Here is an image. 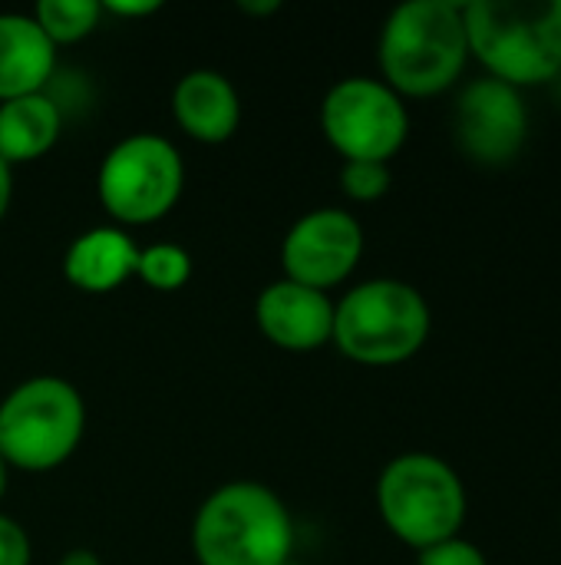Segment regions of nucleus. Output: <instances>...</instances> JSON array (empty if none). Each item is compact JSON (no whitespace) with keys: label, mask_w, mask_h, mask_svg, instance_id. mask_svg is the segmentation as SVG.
<instances>
[{"label":"nucleus","mask_w":561,"mask_h":565,"mask_svg":"<svg viewBox=\"0 0 561 565\" xmlns=\"http://www.w3.org/2000/svg\"><path fill=\"white\" fill-rule=\"evenodd\" d=\"M63 132V113L46 93L0 103V159L13 169L46 156Z\"/></svg>","instance_id":"2eb2a0df"},{"label":"nucleus","mask_w":561,"mask_h":565,"mask_svg":"<svg viewBox=\"0 0 561 565\" xmlns=\"http://www.w3.org/2000/svg\"><path fill=\"white\" fill-rule=\"evenodd\" d=\"M321 129L344 162H390L410 136V113L384 79L347 76L324 93Z\"/></svg>","instance_id":"6e6552de"},{"label":"nucleus","mask_w":561,"mask_h":565,"mask_svg":"<svg viewBox=\"0 0 561 565\" xmlns=\"http://www.w3.org/2000/svg\"><path fill=\"white\" fill-rule=\"evenodd\" d=\"M30 17L40 23V30L46 33V40L53 46H66V43L86 40L99 26L103 3H96V0H40Z\"/></svg>","instance_id":"dca6fc26"},{"label":"nucleus","mask_w":561,"mask_h":565,"mask_svg":"<svg viewBox=\"0 0 561 565\" xmlns=\"http://www.w3.org/2000/svg\"><path fill=\"white\" fill-rule=\"evenodd\" d=\"M136 278L155 291H179L192 278V255L182 245L159 242L149 248H139Z\"/></svg>","instance_id":"f3484780"},{"label":"nucleus","mask_w":561,"mask_h":565,"mask_svg":"<svg viewBox=\"0 0 561 565\" xmlns=\"http://www.w3.org/2000/svg\"><path fill=\"white\" fill-rule=\"evenodd\" d=\"M380 79L400 96H440L466 70L470 40L463 0H407L380 30Z\"/></svg>","instance_id":"f257e3e1"},{"label":"nucleus","mask_w":561,"mask_h":565,"mask_svg":"<svg viewBox=\"0 0 561 565\" xmlns=\"http://www.w3.org/2000/svg\"><path fill=\"white\" fill-rule=\"evenodd\" d=\"M258 331L281 351L308 354L334 338V301L327 291H314L298 281H271L255 301Z\"/></svg>","instance_id":"9b49d317"},{"label":"nucleus","mask_w":561,"mask_h":565,"mask_svg":"<svg viewBox=\"0 0 561 565\" xmlns=\"http://www.w3.org/2000/svg\"><path fill=\"white\" fill-rule=\"evenodd\" d=\"M56 70V46L30 13H0V103L43 93Z\"/></svg>","instance_id":"4468645a"},{"label":"nucleus","mask_w":561,"mask_h":565,"mask_svg":"<svg viewBox=\"0 0 561 565\" xmlns=\"http://www.w3.org/2000/svg\"><path fill=\"white\" fill-rule=\"evenodd\" d=\"M172 116L185 136L205 146L228 142L241 122V96L218 70H192L172 89Z\"/></svg>","instance_id":"f8f14e48"},{"label":"nucleus","mask_w":561,"mask_h":565,"mask_svg":"<svg viewBox=\"0 0 561 565\" xmlns=\"http://www.w3.org/2000/svg\"><path fill=\"white\" fill-rule=\"evenodd\" d=\"M364 255V228L347 209H314L301 215L281 242V271L288 281L314 291L337 288L354 275Z\"/></svg>","instance_id":"1a4fd4ad"},{"label":"nucleus","mask_w":561,"mask_h":565,"mask_svg":"<svg viewBox=\"0 0 561 565\" xmlns=\"http://www.w3.org/2000/svg\"><path fill=\"white\" fill-rule=\"evenodd\" d=\"M281 565H301L298 559H288V563H281Z\"/></svg>","instance_id":"a878e982"},{"label":"nucleus","mask_w":561,"mask_h":565,"mask_svg":"<svg viewBox=\"0 0 561 565\" xmlns=\"http://www.w3.org/2000/svg\"><path fill=\"white\" fill-rule=\"evenodd\" d=\"M417 565H489V559L476 543H470L463 536H453V540H443L436 546L420 550Z\"/></svg>","instance_id":"6ab92c4d"},{"label":"nucleus","mask_w":561,"mask_h":565,"mask_svg":"<svg viewBox=\"0 0 561 565\" xmlns=\"http://www.w3.org/2000/svg\"><path fill=\"white\" fill-rule=\"evenodd\" d=\"M393 172L390 162H344L341 166V189L354 202H377L390 192Z\"/></svg>","instance_id":"a211bd4d"},{"label":"nucleus","mask_w":561,"mask_h":565,"mask_svg":"<svg viewBox=\"0 0 561 565\" xmlns=\"http://www.w3.org/2000/svg\"><path fill=\"white\" fill-rule=\"evenodd\" d=\"M86 434L83 394L63 377H30L0 404V457L7 467L46 473L63 467Z\"/></svg>","instance_id":"423d86ee"},{"label":"nucleus","mask_w":561,"mask_h":565,"mask_svg":"<svg viewBox=\"0 0 561 565\" xmlns=\"http://www.w3.org/2000/svg\"><path fill=\"white\" fill-rule=\"evenodd\" d=\"M427 298L400 278H374L350 288L334 305V344L344 358L367 367L403 364L430 338Z\"/></svg>","instance_id":"20e7f679"},{"label":"nucleus","mask_w":561,"mask_h":565,"mask_svg":"<svg viewBox=\"0 0 561 565\" xmlns=\"http://www.w3.org/2000/svg\"><path fill=\"white\" fill-rule=\"evenodd\" d=\"M33 559V546L26 530L0 513V565H30Z\"/></svg>","instance_id":"aec40b11"},{"label":"nucleus","mask_w":561,"mask_h":565,"mask_svg":"<svg viewBox=\"0 0 561 565\" xmlns=\"http://www.w3.org/2000/svg\"><path fill=\"white\" fill-rule=\"evenodd\" d=\"M384 526L410 550H427L460 536L466 523V487L460 473L433 454H400L377 480Z\"/></svg>","instance_id":"39448f33"},{"label":"nucleus","mask_w":561,"mask_h":565,"mask_svg":"<svg viewBox=\"0 0 561 565\" xmlns=\"http://www.w3.org/2000/svg\"><path fill=\"white\" fill-rule=\"evenodd\" d=\"M56 565H103V559L93 550H69Z\"/></svg>","instance_id":"5701e85b"},{"label":"nucleus","mask_w":561,"mask_h":565,"mask_svg":"<svg viewBox=\"0 0 561 565\" xmlns=\"http://www.w3.org/2000/svg\"><path fill=\"white\" fill-rule=\"evenodd\" d=\"M10 199H13V169L0 159V222L10 209Z\"/></svg>","instance_id":"4be33fe9"},{"label":"nucleus","mask_w":561,"mask_h":565,"mask_svg":"<svg viewBox=\"0 0 561 565\" xmlns=\"http://www.w3.org/2000/svg\"><path fill=\"white\" fill-rule=\"evenodd\" d=\"M7 483H10V467H7L3 457H0V500H3V493H7Z\"/></svg>","instance_id":"393cba45"},{"label":"nucleus","mask_w":561,"mask_h":565,"mask_svg":"<svg viewBox=\"0 0 561 565\" xmlns=\"http://www.w3.org/2000/svg\"><path fill=\"white\" fill-rule=\"evenodd\" d=\"M182 152L155 132H132L119 139L96 172L99 202L122 225H152L165 218L182 199Z\"/></svg>","instance_id":"0eeeda50"},{"label":"nucleus","mask_w":561,"mask_h":565,"mask_svg":"<svg viewBox=\"0 0 561 565\" xmlns=\"http://www.w3.org/2000/svg\"><path fill=\"white\" fill-rule=\"evenodd\" d=\"M192 550L202 565H281L294 559V520L274 490L235 480L198 507Z\"/></svg>","instance_id":"7ed1b4c3"},{"label":"nucleus","mask_w":561,"mask_h":565,"mask_svg":"<svg viewBox=\"0 0 561 565\" xmlns=\"http://www.w3.org/2000/svg\"><path fill=\"white\" fill-rule=\"evenodd\" d=\"M456 146L479 166H509L529 136V109L519 89L479 76L460 96L453 109Z\"/></svg>","instance_id":"9d476101"},{"label":"nucleus","mask_w":561,"mask_h":565,"mask_svg":"<svg viewBox=\"0 0 561 565\" xmlns=\"http://www.w3.org/2000/svg\"><path fill=\"white\" fill-rule=\"evenodd\" d=\"M463 23L486 76L519 93L561 76V0H470Z\"/></svg>","instance_id":"f03ea898"},{"label":"nucleus","mask_w":561,"mask_h":565,"mask_svg":"<svg viewBox=\"0 0 561 565\" xmlns=\"http://www.w3.org/2000/svg\"><path fill=\"white\" fill-rule=\"evenodd\" d=\"M136 262L139 245L129 238V232L116 225H96L69 242L63 255V275L76 291L109 295L136 275Z\"/></svg>","instance_id":"ddd939ff"},{"label":"nucleus","mask_w":561,"mask_h":565,"mask_svg":"<svg viewBox=\"0 0 561 565\" xmlns=\"http://www.w3.org/2000/svg\"><path fill=\"white\" fill-rule=\"evenodd\" d=\"M238 10L241 13H274V10H281V0H241L238 3Z\"/></svg>","instance_id":"b1692460"},{"label":"nucleus","mask_w":561,"mask_h":565,"mask_svg":"<svg viewBox=\"0 0 561 565\" xmlns=\"http://www.w3.org/2000/svg\"><path fill=\"white\" fill-rule=\"evenodd\" d=\"M162 10V3L159 0H109V3H103V13H112V17H152V13H159Z\"/></svg>","instance_id":"412c9836"}]
</instances>
